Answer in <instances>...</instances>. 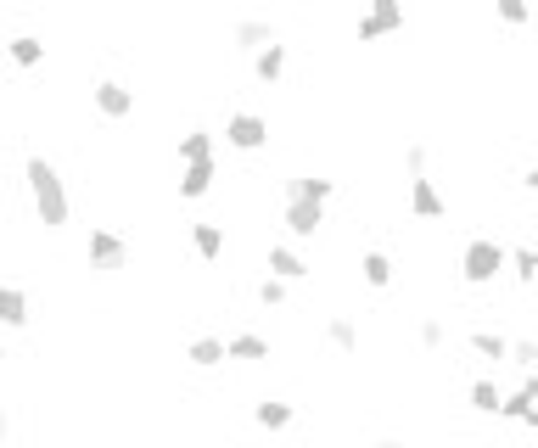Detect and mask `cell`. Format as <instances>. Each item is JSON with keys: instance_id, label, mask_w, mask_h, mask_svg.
I'll return each instance as SVG.
<instances>
[{"instance_id": "1", "label": "cell", "mask_w": 538, "mask_h": 448, "mask_svg": "<svg viewBox=\"0 0 538 448\" xmlns=\"http://www.w3.org/2000/svg\"><path fill=\"white\" fill-rule=\"evenodd\" d=\"M23 174H29V196H34V213H40V224H45V230H62V224H68V191H62L57 163L34 152Z\"/></svg>"}, {"instance_id": "2", "label": "cell", "mask_w": 538, "mask_h": 448, "mask_svg": "<svg viewBox=\"0 0 538 448\" xmlns=\"http://www.w3.org/2000/svg\"><path fill=\"white\" fill-rule=\"evenodd\" d=\"M499 269H505V247H499L494 236H477L466 247V258H460V275H466V286H488Z\"/></svg>"}, {"instance_id": "3", "label": "cell", "mask_w": 538, "mask_h": 448, "mask_svg": "<svg viewBox=\"0 0 538 448\" xmlns=\"http://www.w3.org/2000/svg\"><path fill=\"white\" fill-rule=\"evenodd\" d=\"M269 140V124L258 118V112H230L225 118V146H236V152H258Z\"/></svg>"}, {"instance_id": "4", "label": "cell", "mask_w": 538, "mask_h": 448, "mask_svg": "<svg viewBox=\"0 0 538 448\" xmlns=\"http://www.w3.org/2000/svg\"><path fill=\"white\" fill-rule=\"evenodd\" d=\"M404 28V0H370V12L359 17V40H382Z\"/></svg>"}, {"instance_id": "5", "label": "cell", "mask_w": 538, "mask_h": 448, "mask_svg": "<svg viewBox=\"0 0 538 448\" xmlns=\"http://www.w3.org/2000/svg\"><path fill=\"white\" fill-rule=\"evenodd\" d=\"M129 264V247L113 236V230H90V269H101V275H113V269Z\"/></svg>"}, {"instance_id": "6", "label": "cell", "mask_w": 538, "mask_h": 448, "mask_svg": "<svg viewBox=\"0 0 538 448\" xmlns=\"http://www.w3.org/2000/svg\"><path fill=\"white\" fill-rule=\"evenodd\" d=\"M533 398H538V381H533V370H527V381L510 398H499V409L494 415H505V420H522V426H538V415H533Z\"/></svg>"}, {"instance_id": "7", "label": "cell", "mask_w": 538, "mask_h": 448, "mask_svg": "<svg viewBox=\"0 0 538 448\" xmlns=\"http://www.w3.org/2000/svg\"><path fill=\"white\" fill-rule=\"evenodd\" d=\"M90 101H96V112H101V118H129V112H135V96H129V90H124L118 79H101V84H96V96H90Z\"/></svg>"}, {"instance_id": "8", "label": "cell", "mask_w": 538, "mask_h": 448, "mask_svg": "<svg viewBox=\"0 0 538 448\" xmlns=\"http://www.w3.org/2000/svg\"><path fill=\"white\" fill-rule=\"evenodd\" d=\"M230 40H236V51H264V45L275 40V23H264V17H241V23L230 28Z\"/></svg>"}, {"instance_id": "9", "label": "cell", "mask_w": 538, "mask_h": 448, "mask_svg": "<svg viewBox=\"0 0 538 448\" xmlns=\"http://www.w3.org/2000/svg\"><path fill=\"white\" fill-rule=\"evenodd\" d=\"M213 174H219V168H213V157H202V163H185V174H180V196H185V202L208 196V191H213Z\"/></svg>"}, {"instance_id": "10", "label": "cell", "mask_w": 538, "mask_h": 448, "mask_svg": "<svg viewBox=\"0 0 538 448\" xmlns=\"http://www.w3.org/2000/svg\"><path fill=\"white\" fill-rule=\"evenodd\" d=\"M410 213H415V219H438V213H443V196H438V185L426 180V174H415V180H410Z\"/></svg>"}, {"instance_id": "11", "label": "cell", "mask_w": 538, "mask_h": 448, "mask_svg": "<svg viewBox=\"0 0 538 448\" xmlns=\"http://www.w3.org/2000/svg\"><path fill=\"white\" fill-rule=\"evenodd\" d=\"M320 224H326V208H320V202H286V230H292V236H314Z\"/></svg>"}, {"instance_id": "12", "label": "cell", "mask_w": 538, "mask_h": 448, "mask_svg": "<svg viewBox=\"0 0 538 448\" xmlns=\"http://www.w3.org/2000/svg\"><path fill=\"white\" fill-rule=\"evenodd\" d=\"M331 191H337V180H314V174H303V180H286V202H320V208H326Z\"/></svg>"}, {"instance_id": "13", "label": "cell", "mask_w": 538, "mask_h": 448, "mask_svg": "<svg viewBox=\"0 0 538 448\" xmlns=\"http://www.w3.org/2000/svg\"><path fill=\"white\" fill-rule=\"evenodd\" d=\"M253 73H258V84H275L286 73V45H275L269 40L264 51H253Z\"/></svg>"}, {"instance_id": "14", "label": "cell", "mask_w": 538, "mask_h": 448, "mask_svg": "<svg viewBox=\"0 0 538 448\" xmlns=\"http://www.w3.org/2000/svg\"><path fill=\"white\" fill-rule=\"evenodd\" d=\"M359 275H365V286H376V292H382V286H393V258L370 247L365 258H359Z\"/></svg>"}, {"instance_id": "15", "label": "cell", "mask_w": 538, "mask_h": 448, "mask_svg": "<svg viewBox=\"0 0 538 448\" xmlns=\"http://www.w3.org/2000/svg\"><path fill=\"white\" fill-rule=\"evenodd\" d=\"M185 359L197 364V370H213V364H225V336H197V342L185 348Z\"/></svg>"}, {"instance_id": "16", "label": "cell", "mask_w": 538, "mask_h": 448, "mask_svg": "<svg viewBox=\"0 0 538 448\" xmlns=\"http://www.w3.org/2000/svg\"><path fill=\"white\" fill-rule=\"evenodd\" d=\"M269 275H275V280H303V275H309V264H303L292 247H269Z\"/></svg>"}, {"instance_id": "17", "label": "cell", "mask_w": 538, "mask_h": 448, "mask_svg": "<svg viewBox=\"0 0 538 448\" xmlns=\"http://www.w3.org/2000/svg\"><path fill=\"white\" fill-rule=\"evenodd\" d=\"M6 56H12L17 68H40V62H45V40H40V34H17V40L6 45Z\"/></svg>"}, {"instance_id": "18", "label": "cell", "mask_w": 538, "mask_h": 448, "mask_svg": "<svg viewBox=\"0 0 538 448\" xmlns=\"http://www.w3.org/2000/svg\"><path fill=\"white\" fill-rule=\"evenodd\" d=\"M253 420L264 432H286V426H292V404H286V398H264V404L253 409Z\"/></svg>"}, {"instance_id": "19", "label": "cell", "mask_w": 538, "mask_h": 448, "mask_svg": "<svg viewBox=\"0 0 538 448\" xmlns=\"http://www.w3.org/2000/svg\"><path fill=\"white\" fill-rule=\"evenodd\" d=\"M0 325H29V297L17 292V286H0Z\"/></svg>"}, {"instance_id": "20", "label": "cell", "mask_w": 538, "mask_h": 448, "mask_svg": "<svg viewBox=\"0 0 538 448\" xmlns=\"http://www.w3.org/2000/svg\"><path fill=\"white\" fill-rule=\"evenodd\" d=\"M191 247H197V258H219V252H225V230H219V224H191Z\"/></svg>"}, {"instance_id": "21", "label": "cell", "mask_w": 538, "mask_h": 448, "mask_svg": "<svg viewBox=\"0 0 538 448\" xmlns=\"http://www.w3.org/2000/svg\"><path fill=\"white\" fill-rule=\"evenodd\" d=\"M225 359H269V342H264V336H253V331H241V336H230V342H225Z\"/></svg>"}, {"instance_id": "22", "label": "cell", "mask_w": 538, "mask_h": 448, "mask_svg": "<svg viewBox=\"0 0 538 448\" xmlns=\"http://www.w3.org/2000/svg\"><path fill=\"white\" fill-rule=\"evenodd\" d=\"M471 353H482V359H505V353H510V342H505V336H499V331H471Z\"/></svg>"}, {"instance_id": "23", "label": "cell", "mask_w": 538, "mask_h": 448, "mask_svg": "<svg viewBox=\"0 0 538 448\" xmlns=\"http://www.w3.org/2000/svg\"><path fill=\"white\" fill-rule=\"evenodd\" d=\"M326 342L337 353H359V331H354V320H331L326 325Z\"/></svg>"}, {"instance_id": "24", "label": "cell", "mask_w": 538, "mask_h": 448, "mask_svg": "<svg viewBox=\"0 0 538 448\" xmlns=\"http://www.w3.org/2000/svg\"><path fill=\"white\" fill-rule=\"evenodd\" d=\"M180 157H185V163H202V157H213V135H208V129H191V135L180 140Z\"/></svg>"}, {"instance_id": "25", "label": "cell", "mask_w": 538, "mask_h": 448, "mask_svg": "<svg viewBox=\"0 0 538 448\" xmlns=\"http://www.w3.org/2000/svg\"><path fill=\"white\" fill-rule=\"evenodd\" d=\"M499 398H505V392H499L488 376H482V381H471V409H482V415H494V409H499Z\"/></svg>"}, {"instance_id": "26", "label": "cell", "mask_w": 538, "mask_h": 448, "mask_svg": "<svg viewBox=\"0 0 538 448\" xmlns=\"http://www.w3.org/2000/svg\"><path fill=\"white\" fill-rule=\"evenodd\" d=\"M505 264H510V275L522 280V286H533V275H538V258L527 247H516V252H505Z\"/></svg>"}, {"instance_id": "27", "label": "cell", "mask_w": 538, "mask_h": 448, "mask_svg": "<svg viewBox=\"0 0 538 448\" xmlns=\"http://www.w3.org/2000/svg\"><path fill=\"white\" fill-rule=\"evenodd\" d=\"M494 12H499V23L522 28L527 23V0H494Z\"/></svg>"}, {"instance_id": "28", "label": "cell", "mask_w": 538, "mask_h": 448, "mask_svg": "<svg viewBox=\"0 0 538 448\" xmlns=\"http://www.w3.org/2000/svg\"><path fill=\"white\" fill-rule=\"evenodd\" d=\"M258 303H264V308H281V303H286V280L269 275L264 286H258Z\"/></svg>"}, {"instance_id": "29", "label": "cell", "mask_w": 538, "mask_h": 448, "mask_svg": "<svg viewBox=\"0 0 538 448\" xmlns=\"http://www.w3.org/2000/svg\"><path fill=\"white\" fill-rule=\"evenodd\" d=\"M505 359H516L522 370H533V364H538V342H510V353H505Z\"/></svg>"}, {"instance_id": "30", "label": "cell", "mask_w": 538, "mask_h": 448, "mask_svg": "<svg viewBox=\"0 0 538 448\" xmlns=\"http://www.w3.org/2000/svg\"><path fill=\"white\" fill-rule=\"evenodd\" d=\"M404 168H410V180H415V174H426V146H421V140L404 146Z\"/></svg>"}, {"instance_id": "31", "label": "cell", "mask_w": 538, "mask_h": 448, "mask_svg": "<svg viewBox=\"0 0 538 448\" xmlns=\"http://www.w3.org/2000/svg\"><path fill=\"white\" fill-rule=\"evenodd\" d=\"M443 342H449L443 320H426V325H421V348H443Z\"/></svg>"}, {"instance_id": "32", "label": "cell", "mask_w": 538, "mask_h": 448, "mask_svg": "<svg viewBox=\"0 0 538 448\" xmlns=\"http://www.w3.org/2000/svg\"><path fill=\"white\" fill-rule=\"evenodd\" d=\"M370 448H404V443H398V437H376Z\"/></svg>"}, {"instance_id": "33", "label": "cell", "mask_w": 538, "mask_h": 448, "mask_svg": "<svg viewBox=\"0 0 538 448\" xmlns=\"http://www.w3.org/2000/svg\"><path fill=\"white\" fill-rule=\"evenodd\" d=\"M6 432H12V420H6V409H0V437H6Z\"/></svg>"}, {"instance_id": "34", "label": "cell", "mask_w": 538, "mask_h": 448, "mask_svg": "<svg viewBox=\"0 0 538 448\" xmlns=\"http://www.w3.org/2000/svg\"><path fill=\"white\" fill-rule=\"evenodd\" d=\"M0 359H6V348H0Z\"/></svg>"}]
</instances>
